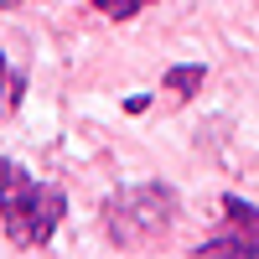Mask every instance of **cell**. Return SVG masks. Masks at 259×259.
Returning <instances> with one entry per match:
<instances>
[{
  "label": "cell",
  "mask_w": 259,
  "mask_h": 259,
  "mask_svg": "<svg viewBox=\"0 0 259 259\" xmlns=\"http://www.w3.org/2000/svg\"><path fill=\"white\" fill-rule=\"evenodd\" d=\"M68 212V192L52 182H36L16 161H0V228L16 249H47Z\"/></svg>",
  "instance_id": "1"
},
{
  "label": "cell",
  "mask_w": 259,
  "mask_h": 259,
  "mask_svg": "<svg viewBox=\"0 0 259 259\" xmlns=\"http://www.w3.org/2000/svg\"><path fill=\"white\" fill-rule=\"evenodd\" d=\"M171 223H177V192L161 182L124 187L104 202V233L119 249H156L171 233Z\"/></svg>",
  "instance_id": "2"
},
{
  "label": "cell",
  "mask_w": 259,
  "mask_h": 259,
  "mask_svg": "<svg viewBox=\"0 0 259 259\" xmlns=\"http://www.w3.org/2000/svg\"><path fill=\"white\" fill-rule=\"evenodd\" d=\"M197 254H239L254 259L259 254V207L239 192H223V223L197 244Z\"/></svg>",
  "instance_id": "3"
},
{
  "label": "cell",
  "mask_w": 259,
  "mask_h": 259,
  "mask_svg": "<svg viewBox=\"0 0 259 259\" xmlns=\"http://www.w3.org/2000/svg\"><path fill=\"white\" fill-rule=\"evenodd\" d=\"M202 83H207V68H202V62H187V68H171V73H166L161 89H166L171 99H192Z\"/></svg>",
  "instance_id": "4"
},
{
  "label": "cell",
  "mask_w": 259,
  "mask_h": 259,
  "mask_svg": "<svg viewBox=\"0 0 259 259\" xmlns=\"http://www.w3.org/2000/svg\"><path fill=\"white\" fill-rule=\"evenodd\" d=\"M94 6L109 16V21H130V16H140L145 6H156V0H94Z\"/></svg>",
  "instance_id": "5"
},
{
  "label": "cell",
  "mask_w": 259,
  "mask_h": 259,
  "mask_svg": "<svg viewBox=\"0 0 259 259\" xmlns=\"http://www.w3.org/2000/svg\"><path fill=\"white\" fill-rule=\"evenodd\" d=\"M0 89H6V52H0Z\"/></svg>",
  "instance_id": "6"
},
{
  "label": "cell",
  "mask_w": 259,
  "mask_h": 259,
  "mask_svg": "<svg viewBox=\"0 0 259 259\" xmlns=\"http://www.w3.org/2000/svg\"><path fill=\"white\" fill-rule=\"evenodd\" d=\"M16 6H21V0H0V11H16Z\"/></svg>",
  "instance_id": "7"
}]
</instances>
